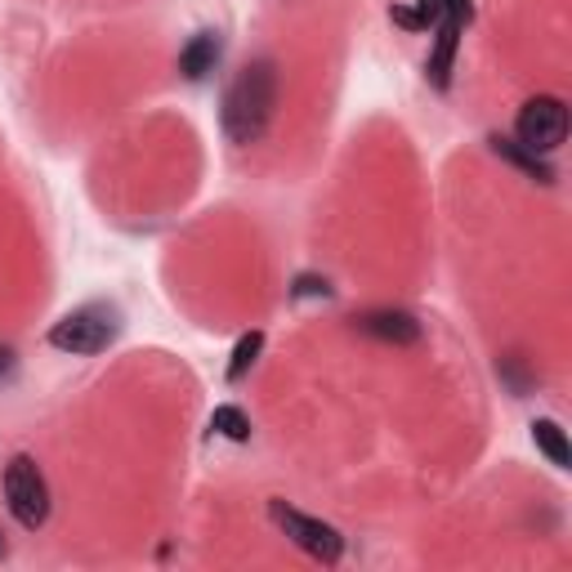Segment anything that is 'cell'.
<instances>
[{
	"label": "cell",
	"mask_w": 572,
	"mask_h": 572,
	"mask_svg": "<svg viewBox=\"0 0 572 572\" xmlns=\"http://www.w3.org/2000/svg\"><path fill=\"white\" fill-rule=\"evenodd\" d=\"M389 19H394L398 28H407V32H421V19H416V10H407V6H394V10H389Z\"/></svg>",
	"instance_id": "cell-15"
},
{
	"label": "cell",
	"mask_w": 572,
	"mask_h": 572,
	"mask_svg": "<svg viewBox=\"0 0 572 572\" xmlns=\"http://www.w3.org/2000/svg\"><path fill=\"white\" fill-rule=\"evenodd\" d=\"M210 430L224 434V438H233V443H246V438H250V421H246V412L233 407V403H224V407L210 412Z\"/></svg>",
	"instance_id": "cell-11"
},
{
	"label": "cell",
	"mask_w": 572,
	"mask_h": 572,
	"mask_svg": "<svg viewBox=\"0 0 572 572\" xmlns=\"http://www.w3.org/2000/svg\"><path fill=\"white\" fill-rule=\"evenodd\" d=\"M354 323H358L363 336L385 341V345H416L421 341V323L412 314H403V309H372V314H363Z\"/></svg>",
	"instance_id": "cell-6"
},
{
	"label": "cell",
	"mask_w": 572,
	"mask_h": 572,
	"mask_svg": "<svg viewBox=\"0 0 572 572\" xmlns=\"http://www.w3.org/2000/svg\"><path fill=\"white\" fill-rule=\"evenodd\" d=\"M259 349H264V336L259 332H246L237 345H233V363H228V385H237L250 367H255V358H259Z\"/></svg>",
	"instance_id": "cell-12"
},
{
	"label": "cell",
	"mask_w": 572,
	"mask_h": 572,
	"mask_svg": "<svg viewBox=\"0 0 572 572\" xmlns=\"http://www.w3.org/2000/svg\"><path fill=\"white\" fill-rule=\"evenodd\" d=\"M532 443L550 456V465H559V470H568L572 465V447H568V434L554 425V421H532Z\"/></svg>",
	"instance_id": "cell-10"
},
{
	"label": "cell",
	"mask_w": 572,
	"mask_h": 572,
	"mask_svg": "<svg viewBox=\"0 0 572 572\" xmlns=\"http://www.w3.org/2000/svg\"><path fill=\"white\" fill-rule=\"evenodd\" d=\"M268 519L292 536L309 559H318V563H341V554H345V536L332 527V523H323V519H314V514H300L296 505H286V501H268Z\"/></svg>",
	"instance_id": "cell-4"
},
{
	"label": "cell",
	"mask_w": 572,
	"mask_h": 572,
	"mask_svg": "<svg viewBox=\"0 0 572 572\" xmlns=\"http://www.w3.org/2000/svg\"><path fill=\"white\" fill-rule=\"evenodd\" d=\"M10 372H14V349L0 345V376H10Z\"/></svg>",
	"instance_id": "cell-17"
},
{
	"label": "cell",
	"mask_w": 572,
	"mask_h": 572,
	"mask_svg": "<svg viewBox=\"0 0 572 572\" xmlns=\"http://www.w3.org/2000/svg\"><path fill=\"white\" fill-rule=\"evenodd\" d=\"M514 139H519L527 152H554V148L568 139V108H563V99H554V95L527 99V103L519 108Z\"/></svg>",
	"instance_id": "cell-5"
},
{
	"label": "cell",
	"mask_w": 572,
	"mask_h": 572,
	"mask_svg": "<svg viewBox=\"0 0 572 572\" xmlns=\"http://www.w3.org/2000/svg\"><path fill=\"white\" fill-rule=\"evenodd\" d=\"M443 14L456 23H470V0H443Z\"/></svg>",
	"instance_id": "cell-16"
},
{
	"label": "cell",
	"mask_w": 572,
	"mask_h": 572,
	"mask_svg": "<svg viewBox=\"0 0 572 572\" xmlns=\"http://www.w3.org/2000/svg\"><path fill=\"white\" fill-rule=\"evenodd\" d=\"M332 286H327V277H314V273H305V277H296V296H327Z\"/></svg>",
	"instance_id": "cell-14"
},
{
	"label": "cell",
	"mask_w": 572,
	"mask_h": 572,
	"mask_svg": "<svg viewBox=\"0 0 572 572\" xmlns=\"http://www.w3.org/2000/svg\"><path fill=\"white\" fill-rule=\"evenodd\" d=\"M277 108V68L268 59L246 63L224 90V135L233 144H259Z\"/></svg>",
	"instance_id": "cell-1"
},
{
	"label": "cell",
	"mask_w": 572,
	"mask_h": 572,
	"mask_svg": "<svg viewBox=\"0 0 572 572\" xmlns=\"http://www.w3.org/2000/svg\"><path fill=\"white\" fill-rule=\"evenodd\" d=\"M117 336H121V318H117V309H108V305H86V309L68 314L63 323H55L50 345H55V349H63V354H81V358H90V354H103Z\"/></svg>",
	"instance_id": "cell-2"
},
{
	"label": "cell",
	"mask_w": 572,
	"mask_h": 572,
	"mask_svg": "<svg viewBox=\"0 0 572 572\" xmlns=\"http://www.w3.org/2000/svg\"><path fill=\"white\" fill-rule=\"evenodd\" d=\"M416 19H421V32H430L438 19H443V0H416Z\"/></svg>",
	"instance_id": "cell-13"
},
{
	"label": "cell",
	"mask_w": 572,
	"mask_h": 572,
	"mask_svg": "<svg viewBox=\"0 0 572 572\" xmlns=\"http://www.w3.org/2000/svg\"><path fill=\"white\" fill-rule=\"evenodd\" d=\"M0 554H6V541H0Z\"/></svg>",
	"instance_id": "cell-18"
},
{
	"label": "cell",
	"mask_w": 572,
	"mask_h": 572,
	"mask_svg": "<svg viewBox=\"0 0 572 572\" xmlns=\"http://www.w3.org/2000/svg\"><path fill=\"white\" fill-rule=\"evenodd\" d=\"M219 55H224L219 37H215V32H197V37H193V41L179 50V72H184L188 81H201L206 72H215Z\"/></svg>",
	"instance_id": "cell-8"
},
{
	"label": "cell",
	"mask_w": 572,
	"mask_h": 572,
	"mask_svg": "<svg viewBox=\"0 0 572 572\" xmlns=\"http://www.w3.org/2000/svg\"><path fill=\"white\" fill-rule=\"evenodd\" d=\"M487 144H492V152H496L501 161L519 166L527 179H536V184H554V166H550V161H541V152H527L519 139H505V135H492Z\"/></svg>",
	"instance_id": "cell-9"
},
{
	"label": "cell",
	"mask_w": 572,
	"mask_h": 572,
	"mask_svg": "<svg viewBox=\"0 0 572 572\" xmlns=\"http://www.w3.org/2000/svg\"><path fill=\"white\" fill-rule=\"evenodd\" d=\"M461 28L456 19H438L434 23V50H430V63H425V77L434 81V90H447L452 86V63H456V46H461Z\"/></svg>",
	"instance_id": "cell-7"
},
{
	"label": "cell",
	"mask_w": 572,
	"mask_h": 572,
	"mask_svg": "<svg viewBox=\"0 0 572 572\" xmlns=\"http://www.w3.org/2000/svg\"><path fill=\"white\" fill-rule=\"evenodd\" d=\"M6 505L28 532L46 527V519H50V483H46V474H41V465L32 456H14L6 465Z\"/></svg>",
	"instance_id": "cell-3"
}]
</instances>
